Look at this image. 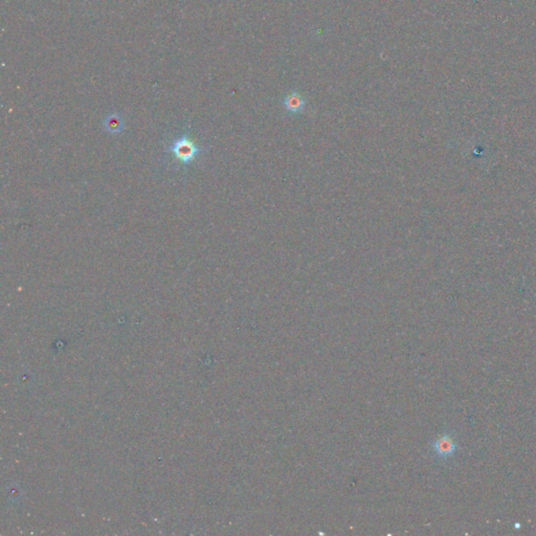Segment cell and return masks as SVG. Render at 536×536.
Listing matches in <instances>:
<instances>
[{
  "instance_id": "6da1fadb",
  "label": "cell",
  "mask_w": 536,
  "mask_h": 536,
  "mask_svg": "<svg viewBox=\"0 0 536 536\" xmlns=\"http://www.w3.org/2000/svg\"><path fill=\"white\" fill-rule=\"evenodd\" d=\"M166 151L171 154L175 165L183 166V168L192 165L205 152L204 148L200 147L194 139L186 133L175 137L171 144L166 147Z\"/></svg>"
},
{
  "instance_id": "277c9868",
  "label": "cell",
  "mask_w": 536,
  "mask_h": 536,
  "mask_svg": "<svg viewBox=\"0 0 536 536\" xmlns=\"http://www.w3.org/2000/svg\"><path fill=\"white\" fill-rule=\"evenodd\" d=\"M105 129L110 133H118L123 129V121L119 116H110L104 122Z\"/></svg>"
},
{
  "instance_id": "3957f363",
  "label": "cell",
  "mask_w": 536,
  "mask_h": 536,
  "mask_svg": "<svg viewBox=\"0 0 536 536\" xmlns=\"http://www.w3.org/2000/svg\"><path fill=\"white\" fill-rule=\"evenodd\" d=\"M305 99L297 92H290L285 96L283 100V106L287 112L291 114H297L304 111L305 109Z\"/></svg>"
},
{
  "instance_id": "7a4b0ae2",
  "label": "cell",
  "mask_w": 536,
  "mask_h": 536,
  "mask_svg": "<svg viewBox=\"0 0 536 536\" xmlns=\"http://www.w3.org/2000/svg\"><path fill=\"white\" fill-rule=\"evenodd\" d=\"M435 454L439 458L447 459L452 456L456 451V443L454 438L450 435H443L439 437L433 444Z\"/></svg>"
}]
</instances>
